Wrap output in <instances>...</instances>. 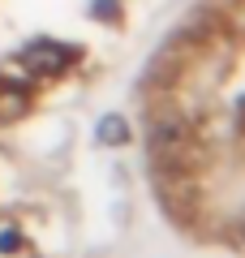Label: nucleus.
<instances>
[{
  "label": "nucleus",
  "instance_id": "f257e3e1",
  "mask_svg": "<svg viewBox=\"0 0 245 258\" xmlns=\"http://www.w3.org/2000/svg\"><path fill=\"white\" fill-rule=\"evenodd\" d=\"M22 60H26L30 69H43V74H60L65 64L73 60V52H69V47H60V43H47V39H43V43H30Z\"/></svg>",
  "mask_w": 245,
  "mask_h": 258
},
{
  "label": "nucleus",
  "instance_id": "f03ea898",
  "mask_svg": "<svg viewBox=\"0 0 245 258\" xmlns=\"http://www.w3.org/2000/svg\"><path fill=\"white\" fill-rule=\"evenodd\" d=\"M103 138H112V142L125 138V134H120V120H103Z\"/></svg>",
  "mask_w": 245,
  "mask_h": 258
}]
</instances>
